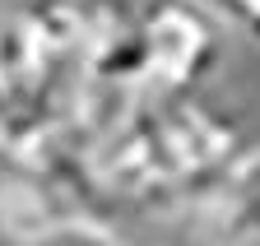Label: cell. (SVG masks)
<instances>
[{"mask_svg": "<svg viewBox=\"0 0 260 246\" xmlns=\"http://www.w3.org/2000/svg\"><path fill=\"white\" fill-rule=\"evenodd\" d=\"M223 23L195 0H144L140 10V70L135 98L200 93L218 70Z\"/></svg>", "mask_w": 260, "mask_h": 246, "instance_id": "1", "label": "cell"}, {"mask_svg": "<svg viewBox=\"0 0 260 246\" xmlns=\"http://www.w3.org/2000/svg\"><path fill=\"white\" fill-rule=\"evenodd\" d=\"M75 204L51 167L28 144L0 139V246H28L51 223L70 219Z\"/></svg>", "mask_w": 260, "mask_h": 246, "instance_id": "2", "label": "cell"}, {"mask_svg": "<svg viewBox=\"0 0 260 246\" xmlns=\"http://www.w3.org/2000/svg\"><path fill=\"white\" fill-rule=\"evenodd\" d=\"M200 232L260 241V149H242V158L200 204Z\"/></svg>", "mask_w": 260, "mask_h": 246, "instance_id": "3", "label": "cell"}, {"mask_svg": "<svg viewBox=\"0 0 260 246\" xmlns=\"http://www.w3.org/2000/svg\"><path fill=\"white\" fill-rule=\"evenodd\" d=\"M28 246H125V241L93 214H70V219L51 223L47 232H38Z\"/></svg>", "mask_w": 260, "mask_h": 246, "instance_id": "4", "label": "cell"}, {"mask_svg": "<svg viewBox=\"0 0 260 246\" xmlns=\"http://www.w3.org/2000/svg\"><path fill=\"white\" fill-rule=\"evenodd\" d=\"M195 5H205L223 28H237L260 47V0H195Z\"/></svg>", "mask_w": 260, "mask_h": 246, "instance_id": "5", "label": "cell"}, {"mask_svg": "<svg viewBox=\"0 0 260 246\" xmlns=\"http://www.w3.org/2000/svg\"><path fill=\"white\" fill-rule=\"evenodd\" d=\"M56 0H0V10H19V14H38V10H51Z\"/></svg>", "mask_w": 260, "mask_h": 246, "instance_id": "6", "label": "cell"}, {"mask_svg": "<svg viewBox=\"0 0 260 246\" xmlns=\"http://www.w3.org/2000/svg\"><path fill=\"white\" fill-rule=\"evenodd\" d=\"M200 246H260V241H246V237H209V232H200Z\"/></svg>", "mask_w": 260, "mask_h": 246, "instance_id": "7", "label": "cell"}]
</instances>
